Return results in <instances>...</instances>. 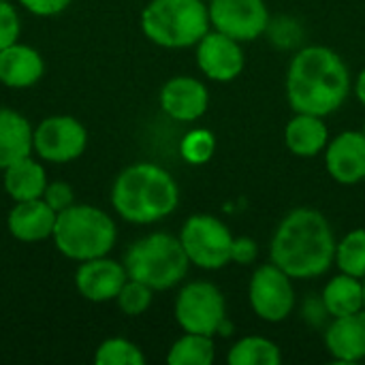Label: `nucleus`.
<instances>
[{"label":"nucleus","instance_id":"nucleus-1","mask_svg":"<svg viewBox=\"0 0 365 365\" xmlns=\"http://www.w3.org/2000/svg\"><path fill=\"white\" fill-rule=\"evenodd\" d=\"M336 235L325 218L314 207L291 210L278 225L269 257L293 280H310L323 276L336 263Z\"/></svg>","mask_w":365,"mask_h":365},{"label":"nucleus","instance_id":"nucleus-2","mask_svg":"<svg viewBox=\"0 0 365 365\" xmlns=\"http://www.w3.org/2000/svg\"><path fill=\"white\" fill-rule=\"evenodd\" d=\"M351 92V73L329 47L310 45L295 53L287 71V98L295 113L329 115Z\"/></svg>","mask_w":365,"mask_h":365},{"label":"nucleus","instance_id":"nucleus-3","mask_svg":"<svg viewBox=\"0 0 365 365\" xmlns=\"http://www.w3.org/2000/svg\"><path fill=\"white\" fill-rule=\"evenodd\" d=\"M111 203L124 220L152 225L175 212L180 188L167 169L152 163H137L118 175Z\"/></svg>","mask_w":365,"mask_h":365},{"label":"nucleus","instance_id":"nucleus-4","mask_svg":"<svg viewBox=\"0 0 365 365\" xmlns=\"http://www.w3.org/2000/svg\"><path fill=\"white\" fill-rule=\"evenodd\" d=\"M205 0H152L141 13L143 34L167 49L197 45L210 32Z\"/></svg>","mask_w":365,"mask_h":365},{"label":"nucleus","instance_id":"nucleus-5","mask_svg":"<svg viewBox=\"0 0 365 365\" xmlns=\"http://www.w3.org/2000/svg\"><path fill=\"white\" fill-rule=\"evenodd\" d=\"M56 248L73 261L107 257L115 246L118 229L109 214L94 205H71L58 212L53 227Z\"/></svg>","mask_w":365,"mask_h":365},{"label":"nucleus","instance_id":"nucleus-6","mask_svg":"<svg viewBox=\"0 0 365 365\" xmlns=\"http://www.w3.org/2000/svg\"><path fill=\"white\" fill-rule=\"evenodd\" d=\"M124 267L128 278L139 280L154 291H167L186 278L190 261L180 237L152 233L126 250Z\"/></svg>","mask_w":365,"mask_h":365},{"label":"nucleus","instance_id":"nucleus-7","mask_svg":"<svg viewBox=\"0 0 365 365\" xmlns=\"http://www.w3.org/2000/svg\"><path fill=\"white\" fill-rule=\"evenodd\" d=\"M233 235L227 225L210 214H195L190 216L180 233V242L186 250L190 265L201 269H222L231 263V248Z\"/></svg>","mask_w":365,"mask_h":365},{"label":"nucleus","instance_id":"nucleus-8","mask_svg":"<svg viewBox=\"0 0 365 365\" xmlns=\"http://www.w3.org/2000/svg\"><path fill=\"white\" fill-rule=\"evenodd\" d=\"M175 321L188 334L216 336L227 321V302L220 289L205 280L188 282L175 299Z\"/></svg>","mask_w":365,"mask_h":365},{"label":"nucleus","instance_id":"nucleus-9","mask_svg":"<svg viewBox=\"0 0 365 365\" xmlns=\"http://www.w3.org/2000/svg\"><path fill=\"white\" fill-rule=\"evenodd\" d=\"M248 297L255 314L267 323H280L289 319L295 308L293 278L282 272L276 263H265L257 267L250 278Z\"/></svg>","mask_w":365,"mask_h":365},{"label":"nucleus","instance_id":"nucleus-10","mask_svg":"<svg viewBox=\"0 0 365 365\" xmlns=\"http://www.w3.org/2000/svg\"><path fill=\"white\" fill-rule=\"evenodd\" d=\"M207 9L214 30L240 43L259 38L269 26V11L263 0H210Z\"/></svg>","mask_w":365,"mask_h":365},{"label":"nucleus","instance_id":"nucleus-11","mask_svg":"<svg viewBox=\"0 0 365 365\" xmlns=\"http://www.w3.org/2000/svg\"><path fill=\"white\" fill-rule=\"evenodd\" d=\"M88 133L83 124L71 115H53L34 128V150L43 160L71 163L83 154Z\"/></svg>","mask_w":365,"mask_h":365},{"label":"nucleus","instance_id":"nucleus-12","mask_svg":"<svg viewBox=\"0 0 365 365\" xmlns=\"http://www.w3.org/2000/svg\"><path fill=\"white\" fill-rule=\"evenodd\" d=\"M197 64L212 81H233L246 66L242 43L225 32L210 30L197 43Z\"/></svg>","mask_w":365,"mask_h":365},{"label":"nucleus","instance_id":"nucleus-13","mask_svg":"<svg viewBox=\"0 0 365 365\" xmlns=\"http://www.w3.org/2000/svg\"><path fill=\"white\" fill-rule=\"evenodd\" d=\"M325 167L329 175L344 186H355L365 180L364 130H346L334 137L325 148Z\"/></svg>","mask_w":365,"mask_h":365},{"label":"nucleus","instance_id":"nucleus-14","mask_svg":"<svg viewBox=\"0 0 365 365\" xmlns=\"http://www.w3.org/2000/svg\"><path fill=\"white\" fill-rule=\"evenodd\" d=\"M126 280H128L126 267L107 257L81 261L75 274V287L79 295L94 304L115 299Z\"/></svg>","mask_w":365,"mask_h":365},{"label":"nucleus","instance_id":"nucleus-15","mask_svg":"<svg viewBox=\"0 0 365 365\" xmlns=\"http://www.w3.org/2000/svg\"><path fill=\"white\" fill-rule=\"evenodd\" d=\"M210 105V92L203 81L178 75L169 79L160 90V107L163 111L178 122H195L199 120Z\"/></svg>","mask_w":365,"mask_h":365},{"label":"nucleus","instance_id":"nucleus-16","mask_svg":"<svg viewBox=\"0 0 365 365\" xmlns=\"http://www.w3.org/2000/svg\"><path fill=\"white\" fill-rule=\"evenodd\" d=\"M325 346L338 364L365 361V310L334 319L325 331Z\"/></svg>","mask_w":365,"mask_h":365},{"label":"nucleus","instance_id":"nucleus-17","mask_svg":"<svg viewBox=\"0 0 365 365\" xmlns=\"http://www.w3.org/2000/svg\"><path fill=\"white\" fill-rule=\"evenodd\" d=\"M58 212H53L43 197L30 201H15L9 212V233L19 242H41L53 235Z\"/></svg>","mask_w":365,"mask_h":365},{"label":"nucleus","instance_id":"nucleus-18","mask_svg":"<svg viewBox=\"0 0 365 365\" xmlns=\"http://www.w3.org/2000/svg\"><path fill=\"white\" fill-rule=\"evenodd\" d=\"M45 71L43 58L28 45L13 43L0 49V81L9 88H30Z\"/></svg>","mask_w":365,"mask_h":365},{"label":"nucleus","instance_id":"nucleus-19","mask_svg":"<svg viewBox=\"0 0 365 365\" xmlns=\"http://www.w3.org/2000/svg\"><path fill=\"white\" fill-rule=\"evenodd\" d=\"M284 141H287V148L295 156L310 158L327 148L329 128L321 115L295 113L284 128Z\"/></svg>","mask_w":365,"mask_h":365},{"label":"nucleus","instance_id":"nucleus-20","mask_svg":"<svg viewBox=\"0 0 365 365\" xmlns=\"http://www.w3.org/2000/svg\"><path fill=\"white\" fill-rule=\"evenodd\" d=\"M34 148V133L30 122L13 111V109H0V169H6L9 165L30 156Z\"/></svg>","mask_w":365,"mask_h":365},{"label":"nucleus","instance_id":"nucleus-21","mask_svg":"<svg viewBox=\"0 0 365 365\" xmlns=\"http://www.w3.org/2000/svg\"><path fill=\"white\" fill-rule=\"evenodd\" d=\"M45 188H47L45 169L30 156H26L4 169V190L9 192V197L13 201L41 199Z\"/></svg>","mask_w":365,"mask_h":365},{"label":"nucleus","instance_id":"nucleus-22","mask_svg":"<svg viewBox=\"0 0 365 365\" xmlns=\"http://www.w3.org/2000/svg\"><path fill=\"white\" fill-rule=\"evenodd\" d=\"M323 304L331 319L346 317L364 310V282L361 278L340 274L334 276L323 289Z\"/></svg>","mask_w":365,"mask_h":365},{"label":"nucleus","instance_id":"nucleus-23","mask_svg":"<svg viewBox=\"0 0 365 365\" xmlns=\"http://www.w3.org/2000/svg\"><path fill=\"white\" fill-rule=\"evenodd\" d=\"M227 361L231 365H278L282 361V353L276 342L263 336H248L233 344Z\"/></svg>","mask_w":365,"mask_h":365},{"label":"nucleus","instance_id":"nucleus-24","mask_svg":"<svg viewBox=\"0 0 365 365\" xmlns=\"http://www.w3.org/2000/svg\"><path fill=\"white\" fill-rule=\"evenodd\" d=\"M216 357V346L212 336L184 334L169 351L167 361L171 365H210Z\"/></svg>","mask_w":365,"mask_h":365},{"label":"nucleus","instance_id":"nucleus-25","mask_svg":"<svg viewBox=\"0 0 365 365\" xmlns=\"http://www.w3.org/2000/svg\"><path fill=\"white\" fill-rule=\"evenodd\" d=\"M336 263L342 274L364 278L365 276V229H355L344 235L336 246Z\"/></svg>","mask_w":365,"mask_h":365},{"label":"nucleus","instance_id":"nucleus-26","mask_svg":"<svg viewBox=\"0 0 365 365\" xmlns=\"http://www.w3.org/2000/svg\"><path fill=\"white\" fill-rule=\"evenodd\" d=\"M96 365H143L145 357L141 349L124 338H111L105 340L94 355Z\"/></svg>","mask_w":365,"mask_h":365},{"label":"nucleus","instance_id":"nucleus-27","mask_svg":"<svg viewBox=\"0 0 365 365\" xmlns=\"http://www.w3.org/2000/svg\"><path fill=\"white\" fill-rule=\"evenodd\" d=\"M216 150V137L205 130V128H195L190 130L180 145L182 158L190 165H205Z\"/></svg>","mask_w":365,"mask_h":365},{"label":"nucleus","instance_id":"nucleus-28","mask_svg":"<svg viewBox=\"0 0 365 365\" xmlns=\"http://www.w3.org/2000/svg\"><path fill=\"white\" fill-rule=\"evenodd\" d=\"M152 293H154V289H150L148 284L128 278L124 282V287L120 289L115 302L126 317H139L152 306Z\"/></svg>","mask_w":365,"mask_h":365},{"label":"nucleus","instance_id":"nucleus-29","mask_svg":"<svg viewBox=\"0 0 365 365\" xmlns=\"http://www.w3.org/2000/svg\"><path fill=\"white\" fill-rule=\"evenodd\" d=\"M19 36V17L11 2L0 0V49L17 43Z\"/></svg>","mask_w":365,"mask_h":365},{"label":"nucleus","instance_id":"nucleus-30","mask_svg":"<svg viewBox=\"0 0 365 365\" xmlns=\"http://www.w3.org/2000/svg\"><path fill=\"white\" fill-rule=\"evenodd\" d=\"M73 188L64 182H51L47 184L45 192H43V201L53 210V212H62L66 207L73 205Z\"/></svg>","mask_w":365,"mask_h":365},{"label":"nucleus","instance_id":"nucleus-31","mask_svg":"<svg viewBox=\"0 0 365 365\" xmlns=\"http://www.w3.org/2000/svg\"><path fill=\"white\" fill-rule=\"evenodd\" d=\"M259 257V244L250 237H235L231 248V263L237 265H250Z\"/></svg>","mask_w":365,"mask_h":365},{"label":"nucleus","instance_id":"nucleus-32","mask_svg":"<svg viewBox=\"0 0 365 365\" xmlns=\"http://www.w3.org/2000/svg\"><path fill=\"white\" fill-rule=\"evenodd\" d=\"M30 13L34 15H41V17H47V15H56V13H62L71 0H19Z\"/></svg>","mask_w":365,"mask_h":365},{"label":"nucleus","instance_id":"nucleus-33","mask_svg":"<svg viewBox=\"0 0 365 365\" xmlns=\"http://www.w3.org/2000/svg\"><path fill=\"white\" fill-rule=\"evenodd\" d=\"M355 94L359 98V103L365 107V68L357 75V81H355Z\"/></svg>","mask_w":365,"mask_h":365},{"label":"nucleus","instance_id":"nucleus-34","mask_svg":"<svg viewBox=\"0 0 365 365\" xmlns=\"http://www.w3.org/2000/svg\"><path fill=\"white\" fill-rule=\"evenodd\" d=\"M361 282H364V310H365V276L361 278Z\"/></svg>","mask_w":365,"mask_h":365},{"label":"nucleus","instance_id":"nucleus-35","mask_svg":"<svg viewBox=\"0 0 365 365\" xmlns=\"http://www.w3.org/2000/svg\"><path fill=\"white\" fill-rule=\"evenodd\" d=\"M364 135H365V124H364Z\"/></svg>","mask_w":365,"mask_h":365}]
</instances>
